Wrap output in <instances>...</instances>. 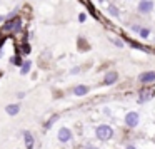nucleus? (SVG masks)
Masks as SVG:
<instances>
[{
  "label": "nucleus",
  "instance_id": "obj_21",
  "mask_svg": "<svg viewBox=\"0 0 155 149\" xmlns=\"http://www.w3.org/2000/svg\"><path fill=\"white\" fill-rule=\"evenodd\" d=\"M2 20H4V17H2V15H0V22H2Z\"/></svg>",
  "mask_w": 155,
  "mask_h": 149
},
{
  "label": "nucleus",
  "instance_id": "obj_17",
  "mask_svg": "<svg viewBox=\"0 0 155 149\" xmlns=\"http://www.w3.org/2000/svg\"><path fill=\"white\" fill-rule=\"evenodd\" d=\"M132 30H134V32H140L142 27H140V25H132Z\"/></svg>",
  "mask_w": 155,
  "mask_h": 149
},
{
  "label": "nucleus",
  "instance_id": "obj_14",
  "mask_svg": "<svg viewBox=\"0 0 155 149\" xmlns=\"http://www.w3.org/2000/svg\"><path fill=\"white\" fill-rule=\"evenodd\" d=\"M138 34H140V37H142V39H148V35H150V30H148V29H142V30L138 32Z\"/></svg>",
  "mask_w": 155,
  "mask_h": 149
},
{
  "label": "nucleus",
  "instance_id": "obj_8",
  "mask_svg": "<svg viewBox=\"0 0 155 149\" xmlns=\"http://www.w3.org/2000/svg\"><path fill=\"white\" fill-rule=\"evenodd\" d=\"M117 81H118V74H117V72H108V74L105 75V79H104V82H105L107 85L115 84Z\"/></svg>",
  "mask_w": 155,
  "mask_h": 149
},
{
  "label": "nucleus",
  "instance_id": "obj_11",
  "mask_svg": "<svg viewBox=\"0 0 155 149\" xmlns=\"http://www.w3.org/2000/svg\"><path fill=\"white\" fill-rule=\"evenodd\" d=\"M88 92V87L87 85H77V87L74 89V94L75 95H85Z\"/></svg>",
  "mask_w": 155,
  "mask_h": 149
},
{
  "label": "nucleus",
  "instance_id": "obj_18",
  "mask_svg": "<svg viewBox=\"0 0 155 149\" xmlns=\"http://www.w3.org/2000/svg\"><path fill=\"white\" fill-rule=\"evenodd\" d=\"M78 20H80V22H85V20H87V15H85V14H80V15H78Z\"/></svg>",
  "mask_w": 155,
  "mask_h": 149
},
{
  "label": "nucleus",
  "instance_id": "obj_6",
  "mask_svg": "<svg viewBox=\"0 0 155 149\" xmlns=\"http://www.w3.org/2000/svg\"><path fill=\"white\" fill-rule=\"evenodd\" d=\"M58 141L60 142H68L72 139V132H70V129H67V127H62V129H58Z\"/></svg>",
  "mask_w": 155,
  "mask_h": 149
},
{
  "label": "nucleus",
  "instance_id": "obj_4",
  "mask_svg": "<svg viewBox=\"0 0 155 149\" xmlns=\"http://www.w3.org/2000/svg\"><path fill=\"white\" fill-rule=\"evenodd\" d=\"M138 82H142V84H150V82H155V71L140 74V75H138Z\"/></svg>",
  "mask_w": 155,
  "mask_h": 149
},
{
  "label": "nucleus",
  "instance_id": "obj_20",
  "mask_svg": "<svg viewBox=\"0 0 155 149\" xmlns=\"http://www.w3.org/2000/svg\"><path fill=\"white\" fill-rule=\"evenodd\" d=\"M125 149H137V147H135V146H132V144H130V146H127V147H125Z\"/></svg>",
  "mask_w": 155,
  "mask_h": 149
},
{
  "label": "nucleus",
  "instance_id": "obj_15",
  "mask_svg": "<svg viewBox=\"0 0 155 149\" xmlns=\"http://www.w3.org/2000/svg\"><path fill=\"white\" fill-rule=\"evenodd\" d=\"M10 62H12V64H15V65H22V64H24V62H20V57H17V55H15V57H12Z\"/></svg>",
  "mask_w": 155,
  "mask_h": 149
},
{
  "label": "nucleus",
  "instance_id": "obj_19",
  "mask_svg": "<svg viewBox=\"0 0 155 149\" xmlns=\"http://www.w3.org/2000/svg\"><path fill=\"white\" fill-rule=\"evenodd\" d=\"M24 52H25V54H28V52H30V47H28V45H25V47H24Z\"/></svg>",
  "mask_w": 155,
  "mask_h": 149
},
{
  "label": "nucleus",
  "instance_id": "obj_16",
  "mask_svg": "<svg viewBox=\"0 0 155 149\" xmlns=\"http://www.w3.org/2000/svg\"><path fill=\"white\" fill-rule=\"evenodd\" d=\"M57 119H58V116H54V117H52V119H50V121H48V122H47V124H45V127H50V126H52V124H54V122H55V121H57Z\"/></svg>",
  "mask_w": 155,
  "mask_h": 149
},
{
  "label": "nucleus",
  "instance_id": "obj_13",
  "mask_svg": "<svg viewBox=\"0 0 155 149\" xmlns=\"http://www.w3.org/2000/svg\"><path fill=\"white\" fill-rule=\"evenodd\" d=\"M108 14H110L112 17H118V15H120L118 14V9L115 7V5H108Z\"/></svg>",
  "mask_w": 155,
  "mask_h": 149
},
{
  "label": "nucleus",
  "instance_id": "obj_7",
  "mask_svg": "<svg viewBox=\"0 0 155 149\" xmlns=\"http://www.w3.org/2000/svg\"><path fill=\"white\" fill-rule=\"evenodd\" d=\"M20 27H22V20L20 19H15V20H12V22H7V24L4 25V29L5 30H20Z\"/></svg>",
  "mask_w": 155,
  "mask_h": 149
},
{
  "label": "nucleus",
  "instance_id": "obj_1",
  "mask_svg": "<svg viewBox=\"0 0 155 149\" xmlns=\"http://www.w3.org/2000/svg\"><path fill=\"white\" fill-rule=\"evenodd\" d=\"M95 136H97L100 141H108V139L114 137V129L108 124H100L97 129H95Z\"/></svg>",
  "mask_w": 155,
  "mask_h": 149
},
{
  "label": "nucleus",
  "instance_id": "obj_12",
  "mask_svg": "<svg viewBox=\"0 0 155 149\" xmlns=\"http://www.w3.org/2000/svg\"><path fill=\"white\" fill-rule=\"evenodd\" d=\"M30 67H32V62L30 61H25L24 64H22V67H20V74L22 75L28 74V72H30Z\"/></svg>",
  "mask_w": 155,
  "mask_h": 149
},
{
  "label": "nucleus",
  "instance_id": "obj_9",
  "mask_svg": "<svg viewBox=\"0 0 155 149\" xmlns=\"http://www.w3.org/2000/svg\"><path fill=\"white\" fill-rule=\"evenodd\" d=\"M18 111H20V106H18V104H10V106H7V107H5V112H7L8 116L18 114Z\"/></svg>",
  "mask_w": 155,
  "mask_h": 149
},
{
  "label": "nucleus",
  "instance_id": "obj_5",
  "mask_svg": "<svg viewBox=\"0 0 155 149\" xmlns=\"http://www.w3.org/2000/svg\"><path fill=\"white\" fill-rule=\"evenodd\" d=\"M152 97H153V91H150V89H142V91L138 92V99H137V101L140 102V104H143V102L150 101Z\"/></svg>",
  "mask_w": 155,
  "mask_h": 149
},
{
  "label": "nucleus",
  "instance_id": "obj_3",
  "mask_svg": "<svg viewBox=\"0 0 155 149\" xmlns=\"http://www.w3.org/2000/svg\"><path fill=\"white\" fill-rule=\"evenodd\" d=\"M138 121H140V119H138V114L137 112H128L127 116H125V124L128 126V127H135V126L138 124Z\"/></svg>",
  "mask_w": 155,
  "mask_h": 149
},
{
  "label": "nucleus",
  "instance_id": "obj_2",
  "mask_svg": "<svg viewBox=\"0 0 155 149\" xmlns=\"http://www.w3.org/2000/svg\"><path fill=\"white\" fill-rule=\"evenodd\" d=\"M137 10L140 12V14H143V15L150 14V12L153 10V2H152V0H142L140 4H138Z\"/></svg>",
  "mask_w": 155,
  "mask_h": 149
},
{
  "label": "nucleus",
  "instance_id": "obj_10",
  "mask_svg": "<svg viewBox=\"0 0 155 149\" xmlns=\"http://www.w3.org/2000/svg\"><path fill=\"white\" fill-rule=\"evenodd\" d=\"M24 139H25V146H27V149L34 147V137H32V134L28 131L24 132Z\"/></svg>",
  "mask_w": 155,
  "mask_h": 149
}]
</instances>
